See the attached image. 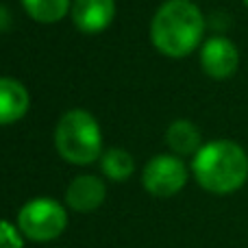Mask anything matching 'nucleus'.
Returning a JSON list of instances; mask_svg holds the SVG:
<instances>
[{
    "label": "nucleus",
    "mask_w": 248,
    "mask_h": 248,
    "mask_svg": "<svg viewBox=\"0 0 248 248\" xmlns=\"http://www.w3.org/2000/svg\"><path fill=\"white\" fill-rule=\"evenodd\" d=\"M166 144L176 155H196L202 146V137L194 122L174 120L166 131Z\"/></svg>",
    "instance_id": "nucleus-10"
},
{
    "label": "nucleus",
    "mask_w": 248,
    "mask_h": 248,
    "mask_svg": "<svg viewBox=\"0 0 248 248\" xmlns=\"http://www.w3.org/2000/svg\"><path fill=\"white\" fill-rule=\"evenodd\" d=\"M146 192L159 198H170L179 194L187 183V168L174 155H157L150 159L141 174Z\"/></svg>",
    "instance_id": "nucleus-5"
},
{
    "label": "nucleus",
    "mask_w": 248,
    "mask_h": 248,
    "mask_svg": "<svg viewBox=\"0 0 248 248\" xmlns=\"http://www.w3.org/2000/svg\"><path fill=\"white\" fill-rule=\"evenodd\" d=\"M22 7L35 22L55 24L72 9V0H22Z\"/></svg>",
    "instance_id": "nucleus-11"
},
{
    "label": "nucleus",
    "mask_w": 248,
    "mask_h": 248,
    "mask_svg": "<svg viewBox=\"0 0 248 248\" xmlns=\"http://www.w3.org/2000/svg\"><path fill=\"white\" fill-rule=\"evenodd\" d=\"M9 24H11V16H9L7 7L0 4V33H4V31L9 29Z\"/></svg>",
    "instance_id": "nucleus-14"
},
{
    "label": "nucleus",
    "mask_w": 248,
    "mask_h": 248,
    "mask_svg": "<svg viewBox=\"0 0 248 248\" xmlns=\"http://www.w3.org/2000/svg\"><path fill=\"white\" fill-rule=\"evenodd\" d=\"M31 107V96L20 81L0 77V126L13 124L26 116Z\"/></svg>",
    "instance_id": "nucleus-9"
},
{
    "label": "nucleus",
    "mask_w": 248,
    "mask_h": 248,
    "mask_svg": "<svg viewBox=\"0 0 248 248\" xmlns=\"http://www.w3.org/2000/svg\"><path fill=\"white\" fill-rule=\"evenodd\" d=\"M244 4H246V7H248V0H244Z\"/></svg>",
    "instance_id": "nucleus-15"
},
{
    "label": "nucleus",
    "mask_w": 248,
    "mask_h": 248,
    "mask_svg": "<svg viewBox=\"0 0 248 248\" xmlns=\"http://www.w3.org/2000/svg\"><path fill=\"white\" fill-rule=\"evenodd\" d=\"M17 227L29 240L50 242L65 231L68 216H65L63 207L52 198H35L20 209Z\"/></svg>",
    "instance_id": "nucleus-4"
},
{
    "label": "nucleus",
    "mask_w": 248,
    "mask_h": 248,
    "mask_svg": "<svg viewBox=\"0 0 248 248\" xmlns=\"http://www.w3.org/2000/svg\"><path fill=\"white\" fill-rule=\"evenodd\" d=\"M105 183L94 174H81L68 185L65 189V202L74 211H94L105 202Z\"/></svg>",
    "instance_id": "nucleus-8"
},
{
    "label": "nucleus",
    "mask_w": 248,
    "mask_h": 248,
    "mask_svg": "<svg viewBox=\"0 0 248 248\" xmlns=\"http://www.w3.org/2000/svg\"><path fill=\"white\" fill-rule=\"evenodd\" d=\"M192 172L207 192L233 194L248 181V155L233 140L207 141L194 155Z\"/></svg>",
    "instance_id": "nucleus-2"
},
{
    "label": "nucleus",
    "mask_w": 248,
    "mask_h": 248,
    "mask_svg": "<svg viewBox=\"0 0 248 248\" xmlns=\"http://www.w3.org/2000/svg\"><path fill=\"white\" fill-rule=\"evenodd\" d=\"M205 17L192 0H166L150 22V39L161 55L181 59L202 44Z\"/></svg>",
    "instance_id": "nucleus-1"
},
{
    "label": "nucleus",
    "mask_w": 248,
    "mask_h": 248,
    "mask_svg": "<svg viewBox=\"0 0 248 248\" xmlns=\"http://www.w3.org/2000/svg\"><path fill=\"white\" fill-rule=\"evenodd\" d=\"M201 65L207 77L216 81L233 77L240 68V50L224 35H214L201 46Z\"/></svg>",
    "instance_id": "nucleus-6"
},
{
    "label": "nucleus",
    "mask_w": 248,
    "mask_h": 248,
    "mask_svg": "<svg viewBox=\"0 0 248 248\" xmlns=\"http://www.w3.org/2000/svg\"><path fill=\"white\" fill-rule=\"evenodd\" d=\"M59 155L74 166H87L103 157V133L90 111L72 109L63 113L55 131Z\"/></svg>",
    "instance_id": "nucleus-3"
},
{
    "label": "nucleus",
    "mask_w": 248,
    "mask_h": 248,
    "mask_svg": "<svg viewBox=\"0 0 248 248\" xmlns=\"http://www.w3.org/2000/svg\"><path fill=\"white\" fill-rule=\"evenodd\" d=\"M116 17V0H74L72 20L81 33H103Z\"/></svg>",
    "instance_id": "nucleus-7"
},
{
    "label": "nucleus",
    "mask_w": 248,
    "mask_h": 248,
    "mask_svg": "<svg viewBox=\"0 0 248 248\" xmlns=\"http://www.w3.org/2000/svg\"><path fill=\"white\" fill-rule=\"evenodd\" d=\"M0 248H24L20 233L7 220H0Z\"/></svg>",
    "instance_id": "nucleus-13"
},
{
    "label": "nucleus",
    "mask_w": 248,
    "mask_h": 248,
    "mask_svg": "<svg viewBox=\"0 0 248 248\" xmlns=\"http://www.w3.org/2000/svg\"><path fill=\"white\" fill-rule=\"evenodd\" d=\"M100 168L111 181H126L135 170V161L124 148H109L100 157Z\"/></svg>",
    "instance_id": "nucleus-12"
}]
</instances>
